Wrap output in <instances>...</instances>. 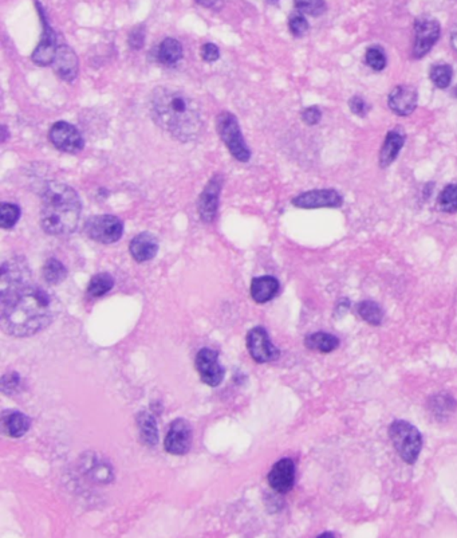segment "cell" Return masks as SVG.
<instances>
[{
    "label": "cell",
    "mask_w": 457,
    "mask_h": 538,
    "mask_svg": "<svg viewBox=\"0 0 457 538\" xmlns=\"http://www.w3.org/2000/svg\"><path fill=\"white\" fill-rule=\"evenodd\" d=\"M130 254L140 263L152 260L157 255L159 251V241L157 238L150 233H141L133 238L130 242Z\"/></svg>",
    "instance_id": "19"
},
{
    "label": "cell",
    "mask_w": 457,
    "mask_h": 538,
    "mask_svg": "<svg viewBox=\"0 0 457 538\" xmlns=\"http://www.w3.org/2000/svg\"><path fill=\"white\" fill-rule=\"evenodd\" d=\"M322 118V112L320 110L318 106H310L308 109H305L302 112V120L306 125H317Z\"/></svg>",
    "instance_id": "38"
},
{
    "label": "cell",
    "mask_w": 457,
    "mask_h": 538,
    "mask_svg": "<svg viewBox=\"0 0 457 538\" xmlns=\"http://www.w3.org/2000/svg\"><path fill=\"white\" fill-rule=\"evenodd\" d=\"M440 23L429 16H421L414 22V46L411 57L421 59L425 57L440 38Z\"/></svg>",
    "instance_id": "7"
},
{
    "label": "cell",
    "mask_w": 457,
    "mask_h": 538,
    "mask_svg": "<svg viewBox=\"0 0 457 538\" xmlns=\"http://www.w3.org/2000/svg\"><path fill=\"white\" fill-rule=\"evenodd\" d=\"M216 127L220 139L227 145L231 154L241 163L250 162L251 151L243 139L236 117L229 112H221L217 116Z\"/></svg>",
    "instance_id": "5"
},
{
    "label": "cell",
    "mask_w": 457,
    "mask_h": 538,
    "mask_svg": "<svg viewBox=\"0 0 457 538\" xmlns=\"http://www.w3.org/2000/svg\"><path fill=\"white\" fill-rule=\"evenodd\" d=\"M451 43H452V47L457 51V31L456 33H453V36L451 38Z\"/></svg>",
    "instance_id": "41"
},
{
    "label": "cell",
    "mask_w": 457,
    "mask_h": 538,
    "mask_svg": "<svg viewBox=\"0 0 457 538\" xmlns=\"http://www.w3.org/2000/svg\"><path fill=\"white\" fill-rule=\"evenodd\" d=\"M279 292V282L271 275L253 278L251 283V295L255 302L266 304L271 301Z\"/></svg>",
    "instance_id": "21"
},
{
    "label": "cell",
    "mask_w": 457,
    "mask_h": 538,
    "mask_svg": "<svg viewBox=\"0 0 457 538\" xmlns=\"http://www.w3.org/2000/svg\"><path fill=\"white\" fill-rule=\"evenodd\" d=\"M21 386V377L19 374H4L1 379V389L4 394H12L15 389Z\"/></svg>",
    "instance_id": "37"
},
{
    "label": "cell",
    "mask_w": 457,
    "mask_h": 538,
    "mask_svg": "<svg viewBox=\"0 0 457 538\" xmlns=\"http://www.w3.org/2000/svg\"><path fill=\"white\" fill-rule=\"evenodd\" d=\"M220 57V50L215 43L208 42L204 46L201 47V58L206 62H215Z\"/></svg>",
    "instance_id": "39"
},
{
    "label": "cell",
    "mask_w": 457,
    "mask_h": 538,
    "mask_svg": "<svg viewBox=\"0 0 457 538\" xmlns=\"http://www.w3.org/2000/svg\"><path fill=\"white\" fill-rule=\"evenodd\" d=\"M268 483L275 492L285 494L288 492L295 483V463L290 458H283L275 463L270 474Z\"/></svg>",
    "instance_id": "15"
},
{
    "label": "cell",
    "mask_w": 457,
    "mask_h": 538,
    "mask_svg": "<svg viewBox=\"0 0 457 538\" xmlns=\"http://www.w3.org/2000/svg\"><path fill=\"white\" fill-rule=\"evenodd\" d=\"M298 12L309 16H320L327 10L325 0H294Z\"/></svg>",
    "instance_id": "30"
},
{
    "label": "cell",
    "mask_w": 457,
    "mask_h": 538,
    "mask_svg": "<svg viewBox=\"0 0 457 538\" xmlns=\"http://www.w3.org/2000/svg\"><path fill=\"white\" fill-rule=\"evenodd\" d=\"M21 218V209L12 203H3L0 207V226L4 230L12 228Z\"/></svg>",
    "instance_id": "31"
},
{
    "label": "cell",
    "mask_w": 457,
    "mask_h": 538,
    "mask_svg": "<svg viewBox=\"0 0 457 538\" xmlns=\"http://www.w3.org/2000/svg\"><path fill=\"white\" fill-rule=\"evenodd\" d=\"M298 209H338L343 204V198L335 189H312L298 195L293 199Z\"/></svg>",
    "instance_id": "11"
},
{
    "label": "cell",
    "mask_w": 457,
    "mask_h": 538,
    "mask_svg": "<svg viewBox=\"0 0 457 538\" xmlns=\"http://www.w3.org/2000/svg\"><path fill=\"white\" fill-rule=\"evenodd\" d=\"M389 438L402 460L413 465L423 448L420 431L405 421H393L389 427Z\"/></svg>",
    "instance_id": "4"
},
{
    "label": "cell",
    "mask_w": 457,
    "mask_h": 538,
    "mask_svg": "<svg viewBox=\"0 0 457 538\" xmlns=\"http://www.w3.org/2000/svg\"><path fill=\"white\" fill-rule=\"evenodd\" d=\"M270 4H276L279 0H267Z\"/></svg>",
    "instance_id": "42"
},
{
    "label": "cell",
    "mask_w": 457,
    "mask_h": 538,
    "mask_svg": "<svg viewBox=\"0 0 457 538\" xmlns=\"http://www.w3.org/2000/svg\"><path fill=\"white\" fill-rule=\"evenodd\" d=\"M196 369L200 374L203 383H206V386H217L223 381L224 369L219 363L216 352L209 348H204L197 353Z\"/></svg>",
    "instance_id": "13"
},
{
    "label": "cell",
    "mask_w": 457,
    "mask_h": 538,
    "mask_svg": "<svg viewBox=\"0 0 457 538\" xmlns=\"http://www.w3.org/2000/svg\"><path fill=\"white\" fill-rule=\"evenodd\" d=\"M192 445V428L188 421L179 418L172 423L164 441L165 450L173 455H184Z\"/></svg>",
    "instance_id": "12"
},
{
    "label": "cell",
    "mask_w": 457,
    "mask_h": 538,
    "mask_svg": "<svg viewBox=\"0 0 457 538\" xmlns=\"http://www.w3.org/2000/svg\"><path fill=\"white\" fill-rule=\"evenodd\" d=\"M366 63L374 71H381L387 66V56L385 51L379 46H373L366 51Z\"/></svg>",
    "instance_id": "33"
},
{
    "label": "cell",
    "mask_w": 457,
    "mask_h": 538,
    "mask_svg": "<svg viewBox=\"0 0 457 538\" xmlns=\"http://www.w3.org/2000/svg\"><path fill=\"white\" fill-rule=\"evenodd\" d=\"M419 95L414 88L408 85L396 86L388 97V105L397 116H409L417 106Z\"/></svg>",
    "instance_id": "17"
},
{
    "label": "cell",
    "mask_w": 457,
    "mask_h": 538,
    "mask_svg": "<svg viewBox=\"0 0 457 538\" xmlns=\"http://www.w3.org/2000/svg\"><path fill=\"white\" fill-rule=\"evenodd\" d=\"M429 77L436 88L446 89L452 83L453 69L448 63H438L432 66V69L429 71Z\"/></svg>",
    "instance_id": "27"
},
{
    "label": "cell",
    "mask_w": 457,
    "mask_h": 538,
    "mask_svg": "<svg viewBox=\"0 0 457 538\" xmlns=\"http://www.w3.org/2000/svg\"><path fill=\"white\" fill-rule=\"evenodd\" d=\"M68 270L62 262H59L56 258H50L43 268V277L47 283L57 285L66 278Z\"/></svg>",
    "instance_id": "28"
},
{
    "label": "cell",
    "mask_w": 457,
    "mask_h": 538,
    "mask_svg": "<svg viewBox=\"0 0 457 538\" xmlns=\"http://www.w3.org/2000/svg\"><path fill=\"white\" fill-rule=\"evenodd\" d=\"M113 286H115V278L107 273H100L93 277L92 281L88 286V292L93 298H100L110 292Z\"/></svg>",
    "instance_id": "26"
},
{
    "label": "cell",
    "mask_w": 457,
    "mask_h": 538,
    "mask_svg": "<svg viewBox=\"0 0 457 538\" xmlns=\"http://www.w3.org/2000/svg\"><path fill=\"white\" fill-rule=\"evenodd\" d=\"M36 9L39 12L42 26H43V33H42V39L39 42L38 47L35 48L31 59L38 66H47L53 65V60L56 58L57 54V36L56 31L51 28V26L47 22L46 12L43 7L36 1Z\"/></svg>",
    "instance_id": "9"
},
{
    "label": "cell",
    "mask_w": 457,
    "mask_h": 538,
    "mask_svg": "<svg viewBox=\"0 0 457 538\" xmlns=\"http://www.w3.org/2000/svg\"><path fill=\"white\" fill-rule=\"evenodd\" d=\"M159 62L165 66L176 65L180 59L183 58V46L177 39L167 38L161 42L159 51H157Z\"/></svg>",
    "instance_id": "25"
},
{
    "label": "cell",
    "mask_w": 457,
    "mask_h": 538,
    "mask_svg": "<svg viewBox=\"0 0 457 538\" xmlns=\"http://www.w3.org/2000/svg\"><path fill=\"white\" fill-rule=\"evenodd\" d=\"M405 144V133L400 128L393 129L387 134L379 152V167L387 168L392 164Z\"/></svg>",
    "instance_id": "20"
},
{
    "label": "cell",
    "mask_w": 457,
    "mask_h": 538,
    "mask_svg": "<svg viewBox=\"0 0 457 538\" xmlns=\"http://www.w3.org/2000/svg\"><path fill=\"white\" fill-rule=\"evenodd\" d=\"M48 139L62 152L77 153L85 147V141L78 129L65 121H58L51 127Z\"/></svg>",
    "instance_id": "10"
},
{
    "label": "cell",
    "mask_w": 457,
    "mask_h": 538,
    "mask_svg": "<svg viewBox=\"0 0 457 538\" xmlns=\"http://www.w3.org/2000/svg\"><path fill=\"white\" fill-rule=\"evenodd\" d=\"M358 315L365 320L366 322L372 325H379L384 318V312L379 305L374 301H362L357 306Z\"/></svg>",
    "instance_id": "29"
},
{
    "label": "cell",
    "mask_w": 457,
    "mask_h": 538,
    "mask_svg": "<svg viewBox=\"0 0 457 538\" xmlns=\"http://www.w3.org/2000/svg\"><path fill=\"white\" fill-rule=\"evenodd\" d=\"M31 419L22 412H6L1 418L3 433L11 438H21L28 431Z\"/></svg>",
    "instance_id": "22"
},
{
    "label": "cell",
    "mask_w": 457,
    "mask_h": 538,
    "mask_svg": "<svg viewBox=\"0 0 457 538\" xmlns=\"http://www.w3.org/2000/svg\"><path fill=\"white\" fill-rule=\"evenodd\" d=\"M53 68L59 78L66 83H73L80 73V60L71 47L61 45L58 46L56 58L53 60Z\"/></svg>",
    "instance_id": "16"
},
{
    "label": "cell",
    "mask_w": 457,
    "mask_h": 538,
    "mask_svg": "<svg viewBox=\"0 0 457 538\" xmlns=\"http://www.w3.org/2000/svg\"><path fill=\"white\" fill-rule=\"evenodd\" d=\"M86 234L103 245L115 243L124 234V223L115 215H95L85 224Z\"/></svg>",
    "instance_id": "6"
},
{
    "label": "cell",
    "mask_w": 457,
    "mask_h": 538,
    "mask_svg": "<svg viewBox=\"0 0 457 538\" xmlns=\"http://www.w3.org/2000/svg\"><path fill=\"white\" fill-rule=\"evenodd\" d=\"M197 4H200V6H203V7H206V9H212V7H215L216 6L217 1L219 0H194Z\"/></svg>",
    "instance_id": "40"
},
{
    "label": "cell",
    "mask_w": 457,
    "mask_h": 538,
    "mask_svg": "<svg viewBox=\"0 0 457 538\" xmlns=\"http://www.w3.org/2000/svg\"><path fill=\"white\" fill-rule=\"evenodd\" d=\"M149 112L156 125L177 140H194L204 128L200 105L191 95L167 86L150 94Z\"/></svg>",
    "instance_id": "2"
},
{
    "label": "cell",
    "mask_w": 457,
    "mask_h": 538,
    "mask_svg": "<svg viewBox=\"0 0 457 538\" xmlns=\"http://www.w3.org/2000/svg\"><path fill=\"white\" fill-rule=\"evenodd\" d=\"M80 196L73 188L51 181L42 196L41 224L50 235H69L75 231L80 222Z\"/></svg>",
    "instance_id": "3"
},
{
    "label": "cell",
    "mask_w": 457,
    "mask_h": 538,
    "mask_svg": "<svg viewBox=\"0 0 457 538\" xmlns=\"http://www.w3.org/2000/svg\"><path fill=\"white\" fill-rule=\"evenodd\" d=\"M349 106H350V110L354 113L355 116H358V117H366V115L370 110L369 104L359 95L352 97V100L349 101Z\"/></svg>",
    "instance_id": "35"
},
{
    "label": "cell",
    "mask_w": 457,
    "mask_h": 538,
    "mask_svg": "<svg viewBox=\"0 0 457 538\" xmlns=\"http://www.w3.org/2000/svg\"><path fill=\"white\" fill-rule=\"evenodd\" d=\"M438 206L448 213L457 212V184H449L441 191L438 195Z\"/></svg>",
    "instance_id": "32"
},
{
    "label": "cell",
    "mask_w": 457,
    "mask_h": 538,
    "mask_svg": "<svg viewBox=\"0 0 457 538\" xmlns=\"http://www.w3.org/2000/svg\"><path fill=\"white\" fill-rule=\"evenodd\" d=\"M288 27H290V31H291L293 36L300 38L309 31V22L303 16V14L295 12L288 19Z\"/></svg>",
    "instance_id": "34"
},
{
    "label": "cell",
    "mask_w": 457,
    "mask_h": 538,
    "mask_svg": "<svg viewBox=\"0 0 457 538\" xmlns=\"http://www.w3.org/2000/svg\"><path fill=\"white\" fill-rule=\"evenodd\" d=\"M137 426L140 436L145 445L153 447L159 443V430L153 415L149 412L138 413Z\"/></svg>",
    "instance_id": "23"
},
{
    "label": "cell",
    "mask_w": 457,
    "mask_h": 538,
    "mask_svg": "<svg viewBox=\"0 0 457 538\" xmlns=\"http://www.w3.org/2000/svg\"><path fill=\"white\" fill-rule=\"evenodd\" d=\"M247 348L256 363H271L280 356V352L271 342L267 330L262 327H256L248 332Z\"/></svg>",
    "instance_id": "8"
},
{
    "label": "cell",
    "mask_w": 457,
    "mask_h": 538,
    "mask_svg": "<svg viewBox=\"0 0 457 538\" xmlns=\"http://www.w3.org/2000/svg\"><path fill=\"white\" fill-rule=\"evenodd\" d=\"M28 271L19 260H9L1 266V297L28 283Z\"/></svg>",
    "instance_id": "18"
},
{
    "label": "cell",
    "mask_w": 457,
    "mask_h": 538,
    "mask_svg": "<svg viewBox=\"0 0 457 538\" xmlns=\"http://www.w3.org/2000/svg\"><path fill=\"white\" fill-rule=\"evenodd\" d=\"M453 95H456L457 97V86L455 88V90H453Z\"/></svg>",
    "instance_id": "43"
},
{
    "label": "cell",
    "mask_w": 457,
    "mask_h": 538,
    "mask_svg": "<svg viewBox=\"0 0 457 538\" xmlns=\"http://www.w3.org/2000/svg\"><path fill=\"white\" fill-rule=\"evenodd\" d=\"M305 345L311 351L330 353L340 347V339L330 333L317 332V333H311L305 339Z\"/></svg>",
    "instance_id": "24"
},
{
    "label": "cell",
    "mask_w": 457,
    "mask_h": 538,
    "mask_svg": "<svg viewBox=\"0 0 457 538\" xmlns=\"http://www.w3.org/2000/svg\"><path fill=\"white\" fill-rule=\"evenodd\" d=\"M144 42H145V28L144 26H137L129 34V46L133 50H140L144 46Z\"/></svg>",
    "instance_id": "36"
},
{
    "label": "cell",
    "mask_w": 457,
    "mask_h": 538,
    "mask_svg": "<svg viewBox=\"0 0 457 538\" xmlns=\"http://www.w3.org/2000/svg\"><path fill=\"white\" fill-rule=\"evenodd\" d=\"M54 301L39 286L24 285L1 297V321L4 329L16 337H27L50 325Z\"/></svg>",
    "instance_id": "1"
},
{
    "label": "cell",
    "mask_w": 457,
    "mask_h": 538,
    "mask_svg": "<svg viewBox=\"0 0 457 538\" xmlns=\"http://www.w3.org/2000/svg\"><path fill=\"white\" fill-rule=\"evenodd\" d=\"M221 187H223V176L215 175L209 180L204 191L201 192L199 198L197 209L203 222L212 223L215 221Z\"/></svg>",
    "instance_id": "14"
}]
</instances>
